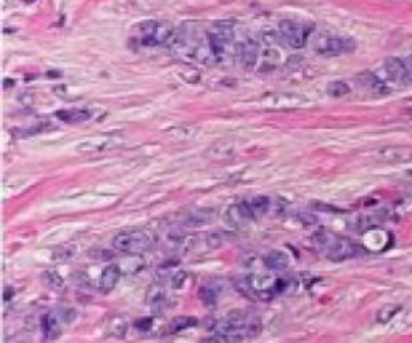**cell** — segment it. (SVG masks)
Masks as SVG:
<instances>
[{
    "label": "cell",
    "instance_id": "cell-17",
    "mask_svg": "<svg viewBox=\"0 0 412 343\" xmlns=\"http://www.w3.org/2000/svg\"><path fill=\"white\" fill-rule=\"evenodd\" d=\"M247 203L250 207L253 219H261L263 216L268 215L271 210V198H268V197H255Z\"/></svg>",
    "mask_w": 412,
    "mask_h": 343
},
{
    "label": "cell",
    "instance_id": "cell-15",
    "mask_svg": "<svg viewBox=\"0 0 412 343\" xmlns=\"http://www.w3.org/2000/svg\"><path fill=\"white\" fill-rule=\"evenodd\" d=\"M264 264H266V268L271 269V271H284V269L288 268L290 260H288V256L284 253V251L272 250V251H269L268 255H266Z\"/></svg>",
    "mask_w": 412,
    "mask_h": 343
},
{
    "label": "cell",
    "instance_id": "cell-13",
    "mask_svg": "<svg viewBox=\"0 0 412 343\" xmlns=\"http://www.w3.org/2000/svg\"><path fill=\"white\" fill-rule=\"evenodd\" d=\"M264 98H268V105H271L272 108H292V106L301 105L303 98L298 95H290V94H272L266 95Z\"/></svg>",
    "mask_w": 412,
    "mask_h": 343
},
{
    "label": "cell",
    "instance_id": "cell-20",
    "mask_svg": "<svg viewBox=\"0 0 412 343\" xmlns=\"http://www.w3.org/2000/svg\"><path fill=\"white\" fill-rule=\"evenodd\" d=\"M57 118L66 123H82L90 118V113L86 110H62L57 111Z\"/></svg>",
    "mask_w": 412,
    "mask_h": 343
},
{
    "label": "cell",
    "instance_id": "cell-2",
    "mask_svg": "<svg viewBox=\"0 0 412 343\" xmlns=\"http://www.w3.org/2000/svg\"><path fill=\"white\" fill-rule=\"evenodd\" d=\"M312 243L332 261L349 260L361 253L359 245H356L354 242L327 231H319L312 235Z\"/></svg>",
    "mask_w": 412,
    "mask_h": 343
},
{
    "label": "cell",
    "instance_id": "cell-11",
    "mask_svg": "<svg viewBox=\"0 0 412 343\" xmlns=\"http://www.w3.org/2000/svg\"><path fill=\"white\" fill-rule=\"evenodd\" d=\"M41 327H42V335L45 340H55L60 337V332H62V322H60V319L55 312L44 314Z\"/></svg>",
    "mask_w": 412,
    "mask_h": 343
},
{
    "label": "cell",
    "instance_id": "cell-18",
    "mask_svg": "<svg viewBox=\"0 0 412 343\" xmlns=\"http://www.w3.org/2000/svg\"><path fill=\"white\" fill-rule=\"evenodd\" d=\"M412 151L407 148H399V147H390V148H383L380 150V158L386 159V161H404V159H409L412 155Z\"/></svg>",
    "mask_w": 412,
    "mask_h": 343
},
{
    "label": "cell",
    "instance_id": "cell-6",
    "mask_svg": "<svg viewBox=\"0 0 412 343\" xmlns=\"http://www.w3.org/2000/svg\"><path fill=\"white\" fill-rule=\"evenodd\" d=\"M312 31V26L300 25V23L292 20H284L279 25V36L282 42H285L292 49H301L306 45L309 36Z\"/></svg>",
    "mask_w": 412,
    "mask_h": 343
},
{
    "label": "cell",
    "instance_id": "cell-3",
    "mask_svg": "<svg viewBox=\"0 0 412 343\" xmlns=\"http://www.w3.org/2000/svg\"><path fill=\"white\" fill-rule=\"evenodd\" d=\"M155 235L150 231H127L113 237L111 247L121 253H142L153 247Z\"/></svg>",
    "mask_w": 412,
    "mask_h": 343
},
{
    "label": "cell",
    "instance_id": "cell-16",
    "mask_svg": "<svg viewBox=\"0 0 412 343\" xmlns=\"http://www.w3.org/2000/svg\"><path fill=\"white\" fill-rule=\"evenodd\" d=\"M148 304H150V308L153 309L155 312H161L163 308L166 306V292H164V288L163 285H159V284H153L151 285V288L148 290Z\"/></svg>",
    "mask_w": 412,
    "mask_h": 343
},
{
    "label": "cell",
    "instance_id": "cell-26",
    "mask_svg": "<svg viewBox=\"0 0 412 343\" xmlns=\"http://www.w3.org/2000/svg\"><path fill=\"white\" fill-rule=\"evenodd\" d=\"M151 325H153V319L151 317H143V319H139V321L135 322V327L142 332H148L151 329Z\"/></svg>",
    "mask_w": 412,
    "mask_h": 343
},
{
    "label": "cell",
    "instance_id": "cell-22",
    "mask_svg": "<svg viewBox=\"0 0 412 343\" xmlns=\"http://www.w3.org/2000/svg\"><path fill=\"white\" fill-rule=\"evenodd\" d=\"M349 90L351 89L345 81H332V82H329V86H327V94L330 97H335V98L348 95Z\"/></svg>",
    "mask_w": 412,
    "mask_h": 343
},
{
    "label": "cell",
    "instance_id": "cell-12",
    "mask_svg": "<svg viewBox=\"0 0 412 343\" xmlns=\"http://www.w3.org/2000/svg\"><path fill=\"white\" fill-rule=\"evenodd\" d=\"M385 71L388 74V78L394 82H402L407 78L406 65H404L402 60L396 58V57H390L385 60Z\"/></svg>",
    "mask_w": 412,
    "mask_h": 343
},
{
    "label": "cell",
    "instance_id": "cell-21",
    "mask_svg": "<svg viewBox=\"0 0 412 343\" xmlns=\"http://www.w3.org/2000/svg\"><path fill=\"white\" fill-rule=\"evenodd\" d=\"M401 309L399 304H385V306H381L377 312V321L385 324V322H390L391 319L398 314Z\"/></svg>",
    "mask_w": 412,
    "mask_h": 343
},
{
    "label": "cell",
    "instance_id": "cell-4",
    "mask_svg": "<svg viewBox=\"0 0 412 343\" xmlns=\"http://www.w3.org/2000/svg\"><path fill=\"white\" fill-rule=\"evenodd\" d=\"M137 37L142 45H148V47H158V45L167 44L171 41V37L174 34V28L169 23L164 21H143L140 25H137L135 28Z\"/></svg>",
    "mask_w": 412,
    "mask_h": 343
},
{
    "label": "cell",
    "instance_id": "cell-25",
    "mask_svg": "<svg viewBox=\"0 0 412 343\" xmlns=\"http://www.w3.org/2000/svg\"><path fill=\"white\" fill-rule=\"evenodd\" d=\"M185 280H187V271H184V269L175 271L172 274V277H171V287L172 288H180L182 285L185 284Z\"/></svg>",
    "mask_w": 412,
    "mask_h": 343
},
{
    "label": "cell",
    "instance_id": "cell-23",
    "mask_svg": "<svg viewBox=\"0 0 412 343\" xmlns=\"http://www.w3.org/2000/svg\"><path fill=\"white\" fill-rule=\"evenodd\" d=\"M200 296H201V300H203V303L206 304V306H215L216 301H218V293L213 290L210 285H206V287L201 288Z\"/></svg>",
    "mask_w": 412,
    "mask_h": 343
},
{
    "label": "cell",
    "instance_id": "cell-10",
    "mask_svg": "<svg viewBox=\"0 0 412 343\" xmlns=\"http://www.w3.org/2000/svg\"><path fill=\"white\" fill-rule=\"evenodd\" d=\"M121 266L119 264H110V266H106V268L103 269L102 272V276H100V292L102 293H110L114 287H116V284L119 282V277H121Z\"/></svg>",
    "mask_w": 412,
    "mask_h": 343
},
{
    "label": "cell",
    "instance_id": "cell-7",
    "mask_svg": "<svg viewBox=\"0 0 412 343\" xmlns=\"http://www.w3.org/2000/svg\"><path fill=\"white\" fill-rule=\"evenodd\" d=\"M234 39V31L232 26L226 25H216L215 28L208 33V45L211 55L215 57L216 62H223V58L226 57L227 45L232 42Z\"/></svg>",
    "mask_w": 412,
    "mask_h": 343
},
{
    "label": "cell",
    "instance_id": "cell-19",
    "mask_svg": "<svg viewBox=\"0 0 412 343\" xmlns=\"http://www.w3.org/2000/svg\"><path fill=\"white\" fill-rule=\"evenodd\" d=\"M196 317H192V316H179V317H174L172 321L169 322V327H167V332L169 333H179L185 329H190V327H195L196 325Z\"/></svg>",
    "mask_w": 412,
    "mask_h": 343
},
{
    "label": "cell",
    "instance_id": "cell-24",
    "mask_svg": "<svg viewBox=\"0 0 412 343\" xmlns=\"http://www.w3.org/2000/svg\"><path fill=\"white\" fill-rule=\"evenodd\" d=\"M44 282H45V285L50 287V288H62V284H63V280L62 277L58 276V274L55 271H47L44 274Z\"/></svg>",
    "mask_w": 412,
    "mask_h": 343
},
{
    "label": "cell",
    "instance_id": "cell-9",
    "mask_svg": "<svg viewBox=\"0 0 412 343\" xmlns=\"http://www.w3.org/2000/svg\"><path fill=\"white\" fill-rule=\"evenodd\" d=\"M224 218H226V223L235 229L243 227L248 221H253V216H251V211H250V207L247 202H242V203L229 207Z\"/></svg>",
    "mask_w": 412,
    "mask_h": 343
},
{
    "label": "cell",
    "instance_id": "cell-1",
    "mask_svg": "<svg viewBox=\"0 0 412 343\" xmlns=\"http://www.w3.org/2000/svg\"><path fill=\"white\" fill-rule=\"evenodd\" d=\"M259 332H261V321L258 317L247 314V312H234V314H229L227 317L218 321L215 325V337H208L203 341H240L256 337Z\"/></svg>",
    "mask_w": 412,
    "mask_h": 343
},
{
    "label": "cell",
    "instance_id": "cell-14",
    "mask_svg": "<svg viewBox=\"0 0 412 343\" xmlns=\"http://www.w3.org/2000/svg\"><path fill=\"white\" fill-rule=\"evenodd\" d=\"M359 82L365 89H369L373 95H386L388 94V87L386 84L381 81L377 76H373L372 73H364L359 76Z\"/></svg>",
    "mask_w": 412,
    "mask_h": 343
},
{
    "label": "cell",
    "instance_id": "cell-27",
    "mask_svg": "<svg viewBox=\"0 0 412 343\" xmlns=\"http://www.w3.org/2000/svg\"><path fill=\"white\" fill-rule=\"evenodd\" d=\"M404 65H406V71H407V79L412 81V55L407 57L404 60Z\"/></svg>",
    "mask_w": 412,
    "mask_h": 343
},
{
    "label": "cell",
    "instance_id": "cell-5",
    "mask_svg": "<svg viewBox=\"0 0 412 343\" xmlns=\"http://www.w3.org/2000/svg\"><path fill=\"white\" fill-rule=\"evenodd\" d=\"M312 49L316 53L324 57H338L351 53L356 50V42L351 37H340V36H329L319 34L312 41Z\"/></svg>",
    "mask_w": 412,
    "mask_h": 343
},
{
    "label": "cell",
    "instance_id": "cell-8",
    "mask_svg": "<svg viewBox=\"0 0 412 343\" xmlns=\"http://www.w3.org/2000/svg\"><path fill=\"white\" fill-rule=\"evenodd\" d=\"M239 58L242 66L245 68L247 71H251L256 66L258 55H259V44L253 39V37H247L239 45Z\"/></svg>",
    "mask_w": 412,
    "mask_h": 343
}]
</instances>
